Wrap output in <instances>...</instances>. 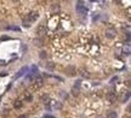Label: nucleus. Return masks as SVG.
Instances as JSON below:
<instances>
[{
	"mask_svg": "<svg viewBox=\"0 0 131 118\" xmlns=\"http://www.w3.org/2000/svg\"><path fill=\"white\" fill-rule=\"evenodd\" d=\"M38 18H39V12H38V11H32V12L28 15V19H29L32 23L35 22Z\"/></svg>",
	"mask_w": 131,
	"mask_h": 118,
	"instance_id": "20e7f679",
	"label": "nucleus"
},
{
	"mask_svg": "<svg viewBox=\"0 0 131 118\" xmlns=\"http://www.w3.org/2000/svg\"><path fill=\"white\" fill-rule=\"evenodd\" d=\"M7 39H10V37H7V36H1V40H7Z\"/></svg>",
	"mask_w": 131,
	"mask_h": 118,
	"instance_id": "b1692460",
	"label": "nucleus"
},
{
	"mask_svg": "<svg viewBox=\"0 0 131 118\" xmlns=\"http://www.w3.org/2000/svg\"><path fill=\"white\" fill-rule=\"evenodd\" d=\"M108 98H109V100L113 102V101L115 100V94H114V93H109V94H108Z\"/></svg>",
	"mask_w": 131,
	"mask_h": 118,
	"instance_id": "f3484780",
	"label": "nucleus"
},
{
	"mask_svg": "<svg viewBox=\"0 0 131 118\" xmlns=\"http://www.w3.org/2000/svg\"><path fill=\"white\" fill-rule=\"evenodd\" d=\"M118 80H119V78H118V76H115V77H113V78L110 80V83H112V84H114V83H115Z\"/></svg>",
	"mask_w": 131,
	"mask_h": 118,
	"instance_id": "412c9836",
	"label": "nucleus"
},
{
	"mask_svg": "<svg viewBox=\"0 0 131 118\" xmlns=\"http://www.w3.org/2000/svg\"><path fill=\"white\" fill-rule=\"evenodd\" d=\"M46 56H47V53H46L45 51H41V52L39 53V57H40L41 59H45L46 58Z\"/></svg>",
	"mask_w": 131,
	"mask_h": 118,
	"instance_id": "a211bd4d",
	"label": "nucleus"
},
{
	"mask_svg": "<svg viewBox=\"0 0 131 118\" xmlns=\"http://www.w3.org/2000/svg\"><path fill=\"white\" fill-rule=\"evenodd\" d=\"M46 25H45V23H41L39 27H38V29H36V34L39 35V36H43V35H45L46 34Z\"/></svg>",
	"mask_w": 131,
	"mask_h": 118,
	"instance_id": "f03ea898",
	"label": "nucleus"
},
{
	"mask_svg": "<svg viewBox=\"0 0 131 118\" xmlns=\"http://www.w3.org/2000/svg\"><path fill=\"white\" fill-rule=\"evenodd\" d=\"M50 102L52 104L54 109H56V110H61V109H62V104H61L60 101H50Z\"/></svg>",
	"mask_w": 131,
	"mask_h": 118,
	"instance_id": "1a4fd4ad",
	"label": "nucleus"
},
{
	"mask_svg": "<svg viewBox=\"0 0 131 118\" xmlns=\"http://www.w3.org/2000/svg\"><path fill=\"white\" fill-rule=\"evenodd\" d=\"M75 10H76V12H78L79 15H86V13H87V11H89V10H87V7H86V6H84L81 1H79V2H78V5L75 6Z\"/></svg>",
	"mask_w": 131,
	"mask_h": 118,
	"instance_id": "f257e3e1",
	"label": "nucleus"
},
{
	"mask_svg": "<svg viewBox=\"0 0 131 118\" xmlns=\"http://www.w3.org/2000/svg\"><path fill=\"white\" fill-rule=\"evenodd\" d=\"M115 36H117V30L115 29L110 28V29L106 30V37H108V39H114Z\"/></svg>",
	"mask_w": 131,
	"mask_h": 118,
	"instance_id": "7ed1b4c3",
	"label": "nucleus"
},
{
	"mask_svg": "<svg viewBox=\"0 0 131 118\" xmlns=\"http://www.w3.org/2000/svg\"><path fill=\"white\" fill-rule=\"evenodd\" d=\"M31 25H32V22H31L28 18L23 19V27H24V28H29Z\"/></svg>",
	"mask_w": 131,
	"mask_h": 118,
	"instance_id": "f8f14e48",
	"label": "nucleus"
},
{
	"mask_svg": "<svg viewBox=\"0 0 131 118\" xmlns=\"http://www.w3.org/2000/svg\"><path fill=\"white\" fill-rule=\"evenodd\" d=\"M13 106H15V109H21V107H22V101L16 100V101H15V104H13Z\"/></svg>",
	"mask_w": 131,
	"mask_h": 118,
	"instance_id": "2eb2a0df",
	"label": "nucleus"
},
{
	"mask_svg": "<svg viewBox=\"0 0 131 118\" xmlns=\"http://www.w3.org/2000/svg\"><path fill=\"white\" fill-rule=\"evenodd\" d=\"M79 74H80L83 77H90V74H89V72H87V70H85V69H81Z\"/></svg>",
	"mask_w": 131,
	"mask_h": 118,
	"instance_id": "4468645a",
	"label": "nucleus"
},
{
	"mask_svg": "<svg viewBox=\"0 0 131 118\" xmlns=\"http://www.w3.org/2000/svg\"><path fill=\"white\" fill-rule=\"evenodd\" d=\"M117 116H118V113L115 111H110L108 113V118H117Z\"/></svg>",
	"mask_w": 131,
	"mask_h": 118,
	"instance_id": "dca6fc26",
	"label": "nucleus"
},
{
	"mask_svg": "<svg viewBox=\"0 0 131 118\" xmlns=\"http://www.w3.org/2000/svg\"><path fill=\"white\" fill-rule=\"evenodd\" d=\"M46 69H47V70H54V69H55V63L47 61V63H46Z\"/></svg>",
	"mask_w": 131,
	"mask_h": 118,
	"instance_id": "ddd939ff",
	"label": "nucleus"
},
{
	"mask_svg": "<svg viewBox=\"0 0 131 118\" xmlns=\"http://www.w3.org/2000/svg\"><path fill=\"white\" fill-rule=\"evenodd\" d=\"M66 74H68L69 76H74L75 75V67L74 66H68L67 69H66Z\"/></svg>",
	"mask_w": 131,
	"mask_h": 118,
	"instance_id": "423d86ee",
	"label": "nucleus"
},
{
	"mask_svg": "<svg viewBox=\"0 0 131 118\" xmlns=\"http://www.w3.org/2000/svg\"><path fill=\"white\" fill-rule=\"evenodd\" d=\"M20 118H27V117H26V116H21Z\"/></svg>",
	"mask_w": 131,
	"mask_h": 118,
	"instance_id": "393cba45",
	"label": "nucleus"
},
{
	"mask_svg": "<svg viewBox=\"0 0 131 118\" xmlns=\"http://www.w3.org/2000/svg\"><path fill=\"white\" fill-rule=\"evenodd\" d=\"M40 101L47 105V104H50V101H51V100H50V96H49L47 94H45V95H43V96L40 98Z\"/></svg>",
	"mask_w": 131,
	"mask_h": 118,
	"instance_id": "0eeeda50",
	"label": "nucleus"
},
{
	"mask_svg": "<svg viewBox=\"0 0 131 118\" xmlns=\"http://www.w3.org/2000/svg\"><path fill=\"white\" fill-rule=\"evenodd\" d=\"M80 84H81V81H80V80H78V81L75 82V84H74V88L79 89L80 88Z\"/></svg>",
	"mask_w": 131,
	"mask_h": 118,
	"instance_id": "aec40b11",
	"label": "nucleus"
},
{
	"mask_svg": "<svg viewBox=\"0 0 131 118\" xmlns=\"http://www.w3.org/2000/svg\"><path fill=\"white\" fill-rule=\"evenodd\" d=\"M22 50H23V52H26V51H27V47H26V45H22Z\"/></svg>",
	"mask_w": 131,
	"mask_h": 118,
	"instance_id": "5701e85b",
	"label": "nucleus"
},
{
	"mask_svg": "<svg viewBox=\"0 0 131 118\" xmlns=\"http://www.w3.org/2000/svg\"><path fill=\"white\" fill-rule=\"evenodd\" d=\"M33 42H34V45H35V46H38V47H41V46L44 45V43H43L44 41H43L41 39H34V41H33Z\"/></svg>",
	"mask_w": 131,
	"mask_h": 118,
	"instance_id": "9d476101",
	"label": "nucleus"
},
{
	"mask_svg": "<svg viewBox=\"0 0 131 118\" xmlns=\"http://www.w3.org/2000/svg\"><path fill=\"white\" fill-rule=\"evenodd\" d=\"M129 98H130V93L128 92V93H126V95H124V96H123V102L128 101V100H129Z\"/></svg>",
	"mask_w": 131,
	"mask_h": 118,
	"instance_id": "6ab92c4d",
	"label": "nucleus"
},
{
	"mask_svg": "<svg viewBox=\"0 0 131 118\" xmlns=\"http://www.w3.org/2000/svg\"><path fill=\"white\" fill-rule=\"evenodd\" d=\"M28 71H29V67H28V66H23V67H22V69H21V70H20V71H18L16 75H15V78L22 77V76H23L26 72H28Z\"/></svg>",
	"mask_w": 131,
	"mask_h": 118,
	"instance_id": "39448f33",
	"label": "nucleus"
},
{
	"mask_svg": "<svg viewBox=\"0 0 131 118\" xmlns=\"http://www.w3.org/2000/svg\"><path fill=\"white\" fill-rule=\"evenodd\" d=\"M72 92H73V95H78L79 94V89H76V88H73Z\"/></svg>",
	"mask_w": 131,
	"mask_h": 118,
	"instance_id": "4be33fe9",
	"label": "nucleus"
},
{
	"mask_svg": "<svg viewBox=\"0 0 131 118\" xmlns=\"http://www.w3.org/2000/svg\"><path fill=\"white\" fill-rule=\"evenodd\" d=\"M6 30H15V31H20V27H17V25H7L6 28H5Z\"/></svg>",
	"mask_w": 131,
	"mask_h": 118,
	"instance_id": "9b49d317",
	"label": "nucleus"
},
{
	"mask_svg": "<svg viewBox=\"0 0 131 118\" xmlns=\"http://www.w3.org/2000/svg\"><path fill=\"white\" fill-rule=\"evenodd\" d=\"M60 8H61V7H60L58 4H52V5H51V12H52V13H57V12L60 11Z\"/></svg>",
	"mask_w": 131,
	"mask_h": 118,
	"instance_id": "6e6552de",
	"label": "nucleus"
}]
</instances>
